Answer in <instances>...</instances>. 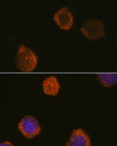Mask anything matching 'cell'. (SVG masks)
<instances>
[{
    "instance_id": "6da1fadb",
    "label": "cell",
    "mask_w": 117,
    "mask_h": 146,
    "mask_svg": "<svg viewBox=\"0 0 117 146\" xmlns=\"http://www.w3.org/2000/svg\"><path fill=\"white\" fill-rule=\"evenodd\" d=\"M17 69L22 72H33L37 66L38 58L31 49L21 44L19 46L15 55Z\"/></svg>"
},
{
    "instance_id": "52a82bcc",
    "label": "cell",
    "mask_w": 117,
    "mask_h": 146,
    "mask_svg": "<svg viewBox=\"0 0 117 146\" xmlns=\"http://www.w3.org/2000/svg\"><path fill=\"white\" fill-rule=\"evenodd\" d=\"M97 78L99 83L106 88H111L117 84V74H98Z\"/></svg>"
},
{
    "instance_id": "3957f363",
    "label": "cell",
    "mask_w": 117,
    "mask_h": 146,
    "mask_svg": "<svg viewBox=\"0 0 117 146\" xmlns=\"http://www.w3.org/2000/svg\"><path fill=\"white\" fill-rule=\"evenodd\" d=\"M18 129L23 136L27 139L34 138L38 135L41 131L38 120L31 115L25 116L19 121Z\"/></svg>"
},
{
    "instance_id": "7a4b0ae2",
    "label": "cell",
    "mask_w": 117,
    "mask_h": 146,
    "mask_svg": "<svg viewBox=\"0 0 117 146\" xmlns=\"http://www.w3.org/2000/svg\"><path fill=\"white\" fill-rule=\"evenodd\" d=\"M81 31L88 40L96 41L105 36V26L98 19H89L83 24Z\"/></svg>"
},
{
    "instance_id": "ba28073f",
    "label": "cell",
    "mask_w": 117,
    "mask_h": 146,
    "mask_svg": "<svg viewBox=\"0 0 117 146\" xmlns=\"http://www.w3.org/2000/svg\"><path fill=\"white\" fill-rule=\"evenodd\" d=\"M0 146H14L9 141H5L0 143Z\"/></svg>"
},
{
    "instance_id": "277c9868",
    "label": "cell",
    "mask_w": 117,
    "mask_h": 146,
    "mask_svg": "<svg viewBox=\"0 0 117 146\" xmlns=\"http://www.w3.org/2000/svg\"><path fill=\"white\" fill-rule=\"evenodd\" d=\"M54 20L57 26L64 31L71 29L74 23L73 14L66 7L62 8L55 13Z\"/></svg>"
},
{
    "instance_id": "5b68a950",
    "label": "cell",
    "mask_w": 117,
    "mask_h": 146,
    "mask_svg": "<svg viewBox=\"0 0 117 146\" xmlns=\"http://www.w3.org/2000/svg\"><path fill=\"white\" fill-rule=\"evenodd\" d=\"M66 146H91V140L83 129H75L72 131Z\"/></svg>"
},
{
    "instance_id": "8992f818",
    "label": "cell",
    "mask_w": 117,
    "mask_h": 146,
    "mask_svg": "<svg viewBox=\"0 0 117 146\" xmlns=\"http://www.w3.org/2000/svg\"><path fill=\"white\" fill-rule=\"evenodd\" d=\"M43 93L50 96L55 97L58 94L60 85L57 78L55 76L47 77L41 84Z\"/></svg>"
}]
</instances>
